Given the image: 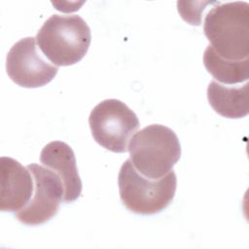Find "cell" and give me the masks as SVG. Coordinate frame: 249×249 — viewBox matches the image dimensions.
<instances>
[{
	"label": "cell",
	"mask_w": 249,
	"mask_h": 249,
	"mask_svg": "<svg viewBox=\"0 0 249 249\" xmlns=\"http://www.w3.org/2000/svg\"><path fill=\"white\" fill-rule=\"evenodd\" d=\"M0 172V209L18 212L31 199L34 190L32 173L27 167L10 157H1Z\"/></svg>",
	"instance_id": "ba28073f"
},
{
	"label": "cell",
	"mask_w": 249,
	"mask_h": 249,
	"mask_svg": "<svg viewBox=\"0 0 249 249\" xmlns=\"http://www.w3.org/2000/svg\"><path fill=\"white\" fill-rule=\"evenodd\" d=\"M203 31L210 47L222 57L242 60L249 56V4L218 2L206 15Z\"/></svg>",
	"instance_id": "6da1fadb"
},
{
	"label": "cell",
	"mask_w": 249,
	"mask_h": 249,
	"mask_svg": "<svg viewBox=\"0 0 249 249\" xmlns=\"http://www.w3.org/2000/svg\"><path fill=\"white\" fill-rule=\"evenodd\" d=\"M6 70L17 85L34 89L49 84L56 76L58 68L42 56L36 46V38L26 37L10 49L6 58Z\"/></svg>",
	"instance_id": "52a82bcc"
},
{
	"label": "cell",
	"mask_w": 249,
	"mask_h": 249,
	"mask_svg": "<svg viewBox=\"0 0 249 249\" xmlns=\"http://www.w3.org/2000/svg\"><path fill=\"white\" fill-rule=\"evenodd\" d=\"M36 41L53 65L69 66L79 62L88 53L90 28L80 16L53 15L37 32Z\"/></svg>",
	"instance_id": "7a4b0ae2"
},
{
	"label": "cell",
	"mask_w": 249,
	"mask_h": 249,
	"mask_svg": "<svg viewBox=\"0 0 249 249\" xmlns=\"http://www.w3.org/2000/svg\"><path fill=\"white\" fill-rule=\"evenodd\" d=\"M89 124L93 139L114 153L128 151L131 136L139 127L136 114L118 99H105L90 112Z\"/></svg>",
	"instance_id": "5b68a950"
},
{
	"label": "cell",
	"mask_w": 249,
	"mask_h": 249,
	"mask_svg": "<svg viewBox=\"0 0 249 249\" xmlns=\"http://www.w3.org/2000/svg\"><path fill=\"white\" fill-rule=\"evenodd\" d=\"M32 173L34 190L29 202L16 213L17 219L29 226H37L55 216L63 201L64 189L58 175L37 163L26 166Z\"/></svg>",
	"instance_id": "8992f818"
},
{
	"label": "cell",
	"mask_w": 249,
	"mask_h": 249,
	"mask_svg": "<svg viewBox=\"0 0 249 249\" xmlns=\"http://www.w3.org/2000/svg\"><path fill=\"white\" fill-rule=\"evenodd\" d=\"M40 160L44 166L54 171L60 178L64 189V202H72L81 196L82 181L75 154L68 144L62 141L48 143L41 152Z\"/></svg>",
	"instance_id": "9c48e42d"
},
{
	"label": "cell",
	"mask_w": 249,
	"mask_h": 249,
	"mask_svg": "<svg viewBox=\"0 0 249 249\" xmlns=\"http://www.w3.org/2000/svg\"><path fill=\"white\" fill-rule=\"evenodd\" d=\"M203 64L218 83L236 85L247 82L249 78V58L230 60L220 56L210 46L203 53Z\"/></svg>",
	"instance_id": "8fae6325"
},
{
	"label": "cell",
	"mask_w": 249,
	"mask_h": 249,
	"mask_svg": "<svg viewBox=\"0 0 249 249\" xmlns=\"http://www.w3.org/2000/svg\"><path fill=\"white\" fill-rule=\"evenodd\" d=\"M130 160L143 176L159 179L170 172L181 157L176 133L162 124H150L129 140Z\"/></svg>",
	"instance_id": "3957f363"
},
{
	"label": "cell",
	"mask_w": 249,
	"mask_h": 249,
	"mask_svg": "<svg viewBox=\"0 0 249 249\" xmlns=\"http://www.w3.org/2000/svg\"><path fill=\"white\" fill-rule=\"evenodd\" d=\"M118 185L121 200L129 211L152 215L165 209L173 200L177 179L173 169L161 178H147L128 159L121 166Z\"/></svg>",
	"instance_id": "277c9868"
},
{
	"label": "cell",
	"mask_w": 249,
	"mask_h": 249,
	"mask_svg": "<svg viewBox=\"0 0 249 249\" xmlns=\"http://www.w3.org/2000/svg\"><path fill=\"white\" fill-rule=\"evenodd\" d=\"M207 98L212 109L222 117L240 119L248 115V83L229 87L211 81L207 88Z\"/></svg>",
	"instance_id": "30bf717a"
}]
</instances>
